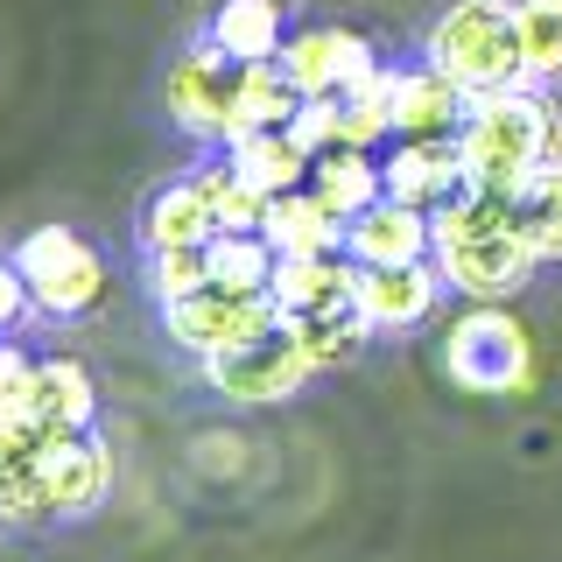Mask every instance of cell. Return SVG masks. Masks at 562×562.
<instances>
[{
  "instance_id": "6da1fadb",
  "label": "cell",
  "mask_w": 562,
  "mask_h": 562,
  "mask_svg": "<svg viewBox=\"0 0 562 562\" xmlns=\"http://www.w3.org/2000/svg\"><path fill=\"white\" fill-rule=\"evenodd\" d=\"M429 225H436V268L464 303H514L541 268L535 239L514 218V198H492V190L464 183L457 198L429 211Z\"/></svg>"
},
{
  "instance_id": "7a4b0ae2",
  "label": "cell",
  "mask_w": 562,
  "mask_h": 562,
  "mask_svg": "<svg viewBox=\"0 0 562 562\" xmlns=\"http://www.w3.org/2000/svg\"><path fill=\"white\" fill-rule=\"evenodd\" d=\"M457 148H464V183L471 190L514 198L541 162L562 155L549 85H499V92H479L471 113H464V127H457Z\"/></svg>"
},
{
  "instance_id": "3957f363",
  "label": "cell",
  "mask_w": 562,
  "mask_h": 562,
  "mask_svg": "<svg viewBox=\"0 0 562 562\" xmlns=\"http://www.w3.org/2000/svg\"><path fill=\"white\" fill-rule=\"evenodd\" d=\"M422 57L436 70H450L471 99L499 92V85H527L514 0H450L429 22V35H422Z\"/></svg>"
},
{
  "instance_id": "277c9868",
  "label": "cell",
  "mask_w": 562,
  "mask_h": 562,
  "mask_svg": "<svg viewBox=\"0 0 562 562\" xmlns=\"http://www.w3.org/2000/svg\"><path fill=\"white\" fill-rule=\"evenodd\" d=\"M436 359L464 394H520L535 380V330L514 316V303H464L443 324Z\"/></svg>"
},
{
  "instance_id": "5b68a950",
  "label": "cell",
  "mask_w": 562,
  "mask_h": 562,
  "mask_svg": "<svg viewBox=\"0 0 562 562\" xmlns=\"http://www.w3.org/2000/svg\"><path fill=\"white\" fill-rule=\"evenodd\" d=\"M14 268L29 274V295L49 324H78V316L105 310L113 295V268L78 225H35L14 239Z\"/></svg>"
},
{
  "instance_id": "8992f818",
  "label": "cell",
  "mask_w": 562,
  "mask_h": 562,
  "mask_svg": "<svg viewBox=\"0 0 562 562\" xmlns=\"http://www.w3.org/2000/svg\"><path fill=\"white\" fill-rule=\"evenodd\" d=\"M198 373H204V386L218 401H239V408H274V401H295V394H303V386L316 380V366H310V351L295 345L289 324H268V330H254V338H239V345L198 359Z\"/></svg>"
},
{
  "instance_id": "52a82bcc",
  "label": "cell",
  "mask_w": 562,
  "mask_h": 562,
  "mask_svg": "<svg viewBox=\"0 0 562 562\" xmlns=\"http://www.w3.org/2000/svg\"><path fill=\"white\" fill-rule=\"evenodd\" d=\"M162 105H169V120L190 140L225 148V140H233V105H239V64L225 57L211 35L190 43L183 57L169 64V78H162Z\"/></svg>"
},
{
  "instance_id": "ba28073f",
  "label": "cell",
  "mask_w": 562,
  "mask_h": 562,
  "mask_svg": "<svg viewBox=\"0 0 562 562\" xmlns=\"http://www.w3.org/2000/svg\"><path fill=\"white\" fill-rule=\"evenodd\" d=\"M281 324V310H274V295H254V289H198V295H183V303H162V338L176 351H190V359H211V351H225V345H239V338H254V330H268Z\"/></svg>"
},
{
  "instance_id": "9c48e42d",
  "label": "cell",
  "mask_w": 562,
  "mask_h": 562,
  "mask_svg": "<svg viewBox=\"0 0 562 562\" xmlns=\"http://www.w3.org/2000/svg\"><path fill=\"white\" fill-rule=\"evenodd\" d=\"M281 70H289V85L303 99H338L345 85H359L366 70L380 64L373 35L359 29H338V22H310V29H289V43H281Z\"/></svg>"
},
{
  "instance_id": "30bf717a",
  "label": "cell",
  "mask_w": 562,
  "mask_h": 562,
  "mask_svg": "<svg viewBox=\"0 0 562 562\" xmlns=\"http://www.w3.org/2000/svg\"><path fill=\"white\" fill-rule=\"evenodd\" d=\"M443 295H450L443 268H436V260H408V268H359L351 303H359V316L373 324V338H408V330L436 324Z\"/></svg>"
},
{
  "instance_id": "8fae6325",
  "label": "cell",
  "mask_w": 562,
  "mask_h": 562,
  "mask_svg": "<svg viewBox=\"0 0 562 562\" xmlns=\"http://www.w3.org/2000/svg\"><path fill=\"white\" fill-rule=\"evenodd\" d=\"M345 254L359 268H408V260H436V225L422 204L380 198L345 225Z\"/></svg>"
},
{
  "instance_id": "7c38bea8",
  "label": "cell",
  "mask_w": 562,
  "mask_h": 562,
  "mask_svg": "<svg viewBox=\"0 0 562 562\" xmlns=\"http://www.w3.org/2000/svg\"><path fill=\"white\" fill-rule=\"evenodd\" d=\"M43 485H49V514H57V520L99 514L105 492H113V443H105L99 429L49 443L43 450Z\"/></svg>"
},
{
  "instance_id": "4fadbf2b",
  "label": "cell",
  "mask_w": 562,
  "mask_h": 562,
  "mask_svg": "<svg viewBox=\"0 0 562 562\" xmlns=\"http://www.w3.org/2000/svg\"><path fill=\"white\" fill-rule=\"evenodd\" d=\"M386 198L401 204H422L436 211L443 198H457L464 190V148H457V134H429V140H386Z\"/></svg>"
},
{
  "instance_id": "5bb4252c",
  "label": "cell",
  "mask_w": 562,
  "mask_h": 562,
  "mask_svg": "<svg viewBox=\"0 0 562 562\" xmlns=\"http://www.w3.org/2000/svg\"><path fill=\"white\" fill-rule=\"evenodd\" d=\"M29 422L49 436V443L99 429V380H92V366L70 359V351H49V359H35V401H29Z\"/></svg>"
},
{
  "instance_id": "9a60e30c",
  "label": "cell",
  "mask_w": 562,
  "mask_h": 562,
  "mask_svg": "<svg viewBox=\"0 0 562 562\" xmlns=\"http://www.w3.org/2000/svg\"><path fill=\"white\" fill-rule=\"evenodd\" d=\"M471 113V92L450 78V70H436L429 57L422 64H401L394 70V140H429V134H457Z\"/></svg>"
},
{
  "instance_id": "2e32d148",
  "label": "cell",
  "mask_w": 562,
  "mask_h": 562,
  "mask_svg": "<svg viewBox=\"0 0 562 562\" xmlns=\"http://www.w3.org/2000/svg\"><path fill=\"white\" fill-rule=\"evenodd\" d=\"M351 289H359V260L345 254H295V260H281L274 281H268V295H274V310L281 316H316V310H345L351 303Z\"/></svg>"
},
{
  "instance_id": "e0dca14e",
  "label": "cell",
  "mask_w": 562,
  "mask_h": 562,
  "mask_svg": "<svg viewBox=\"0 0 562 562\" xmlns=\"http://www.w3.org/2000/svg\"><path fill=\"white\" fill-rule=\"evenodd\" d=\"M140 254H169V246H204L218 233V211L211 198L198 190V176H183V183H162L148 204H140Z\"/></svg>"
},
{
  "instance_id": "ac0fdd59",
  "label": "cell",
  "mask_w": 562,
  "mask_h": 562,
  "mask_svg": "<svg viewBox=\"0 0 562 562\" xmlns=\"http://www.w3.org/2000/svg\"><path fill=\"white\" fill-rule=\"evenodd\" d=\"M204 35L233 64H274L289 43V0H218Z\"/></svg>"
},
{
  "instance_id": "d6986e66",
  "label": "cell",
  "mask_w": 562,
  "mask_h": 562,
  "mask_svg": "<svg viewBox=\"0 0 562 562\" xmlns=\"http://www.w3.org/2000/svg\"><path fill=\"white\" fill-rule=\"evenodd\" d=\"M260 233L274 239L281 260H295V254H338V246H345V218L303 183V190H281V198H268Z\"/></svg>"
},
{
  "instance_id": "ffe728a7",
  "label": "cell",
  "mask_w": 562,
  "mask_h": 562,
  "mask_svg": "<svg viewBox=\"0 0 562 562\" xmlns=\"http://www.w3.org/2000/svg\"><path fill=\"white\" fill-rule=\"evenodd\" d=\"M310 190L351 225L366 204L386 198V162H380V148H345V140H338V148H324V155L310 162Z\"/></svg>"
},
{
  "instance_id": "44dd1931",
  "label": "cell",
  "mask_w": 562,
  "mask_h": 562,
  "mask_svg": "<svg viewBox=\"0 0 562 562\" xmlns=\"http://www.w3.org/2000/svg\"><path fill=\"white\" fill-rule=\"evenodd\" d=\"M225 162H233L254 190L281 198V190H303V183H310V162H316V155H310L289 127H260V134L225 140Z\"/></svg>"
},
{
  "instance_id": "7402d4cb",
  "label": "cell",
  "mask_w": 562,
  "mask_h": 562,
  "mask_svg": "<svg viewBox=\"0 0 562 562\" xmlns=\"http://www.w3.org/2000/svg\"><path fill=\"white\" fill-rule=\"evenodd\" d=\"M338 140L345 148H386L394 140V64L386 57L338 92Z\"/></svg>"
},
{
  "instance_id": "603a6c76",
  "label": "cell",
  "mask_w": 562,
  "mask_h": 562,
  "mask_svg": "<svg viewBox=\"0 0 562 562\" xmlns=\"http://www.w3.org/2000/svg\"><path fill=\"white\" fill-rule=\"evenodd\" d=\"M281 324L295 330V345L310 351L316 373H338V366H351L366 345H373V324L359 316V303H345V310H316V316H281Z\"/></svg>"
},
{
  "instance_id": "cb8c5ba5",
  "label": "cell",
  "mask_w": 562,
  "mask_h": 562,
  "mask_svg": "<svg viewBox=\"0 0 562 562\" xmlns=\"http://www.w3.org/2000/svg\"><path fill=\"white\" fill-rule=\"evenodd\" d=\"M303 92L289 85L281 64H239V105H233V140L239 134H260V127H289Z\"/></svg>"
},
{
  "instance_id": "d4e9b609",
  "label": "cell",
  "mask_w": 562,
  "mask_h": 562,
  "mask_svg": "<svg viewBox=\"0 0 562 562\" xmlns=\"http://www.w3.org/2000/svg\"><path fill=\"white\" fill-rule=\"evenodd\" d=\"M204 268H211V281H218V289H254V295H268L281 254H274L268 233H211V239H204Z\"/></svg>"
},
{
  "instance_id": "484cf974",
  "label": "cell",
  "mask_w": 562,
  "mask_h": 562,
  "mask_svg": "<svg viewBox=\"0 0 562 562\" xmlns=\"http://www.w3.org/2000/svg\"><path fill=\"white\" fill-rule=\"evenodd\" d=\"M514 218H520V233L535 239L541 260H562V155H555V162H541L514 190Z\"/></svg>"
},
{
  "instance_id": "4316f807",
  "label": "cell",
  "mask_w": 562,
  "mask_h": 562,
  "mask_svg": "<svg viewBox=\"0 0 562 562\" xmlns=\"http://www.w3.org/2000/svg\"><path fill=\"white\" fill-rule=\"evenodd\" d=\"M190 176H198V190L211 198V211H218V233H260V218H268V190L246 183V176L225 162V148H218V162H204Z\"/></svg>"
},
{
  "instance_id": "83f0119b",
  "label": "cell",
  "mask_w": 562,
  "mask_h": 562,
  "mask_svg": "<svg viewBox=\"0 0 562 562\" xmlns=\"http://www.w3.org/2000/svg\"><path fill=\"white\" fill-rule=\"evenodd\" d=\"M527 85H562V0H514Z\"/></svg>"
},
{
  "instance_id": "f1b7e54d",
  "label": "cell",
  "mask_w": 562,
  "mask_h": 562,
  "mask_svg": "<svg viewBox=\"0 0 562 562\" xmlns=\"http://www.w3.org/2000/svg\"><path fill=\"white\" fill-rule=\"evenodd\" d=\"M211 289V268H204V246H169V254H148V295L155 310L162 303H183V295Z\"/></svg>"
},
{
  "instance_id": "f546056e",
  "label": "cell",
  "mask_w": 562,
  "mask_h": 562,
  "mask_svg": "<svg viewBox=\"0 0 562 562\" xmlns=\"http://www.w3.org/2000/svg\"><path fill=\"white\" fill-rule=\"evenodd\" d=\"M29 401H35V351L0 338V422H29Z\"/></svg>"
},
{
  "instance_id": "4dcf8cb0",
  "label": "cell",
  "mask_w": 562,
  "mask_h": 562,
  "mask_svg": "<svg viewBox=\"0 0 562 562\" xmlns=\"http://www.w3.org/2000/svg\"><path fill=\"white\" fill-rule=\"evenodd\" d=\"M29 316H43V310H35V295H29V274L14 268V254H0V338H14Z\"/></svg>"
},
{
  "instance_id": "1f68e13d",
  "label": "cell",
  "mask_w": 562,
  "mask_h": 562,
  "mask_svg": "<svg viewBox=\"0 0 562 562\" xmlns=\"http://www.w3.org/2000/svg\"><path fill=\"white\" fill-rule=\"evenodd\" d=\"M289 134L303 140L310 155L338 148V99H303V105H295V120H289Z\"/></svg>"
}]
</instances>
